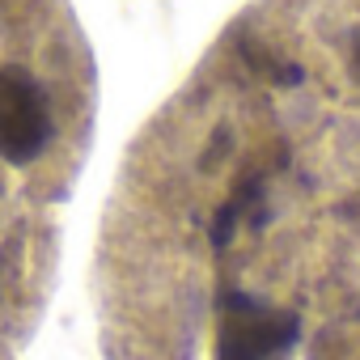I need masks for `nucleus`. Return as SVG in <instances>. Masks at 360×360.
<instances>
[{
  "label": "nucleus",
  "instance_id": "nucleus-2",
  "mask_svg": "<svg viewBox=\"0 0 360 360\" xmlns=\"http://www.w3.org/2000/svg\"><path fill=\"white\" fill-rule=\"evenodd\" d=\"M94 119L98 68L72 0H0V360L22 356L47 309Z\"/></svg>",
  "mask_w": 360,
  "mask_h": 360
},
{
  "label": "nucleus",
  "instance_id": "nucleus-1",
  "mask_svg": "<svg viewBox=\"0 0 360 360\" xmlns=\"http://www.w3.org/2000/svg\"><path fill=\"white\" fill-rule=\"evenodd\" d=\"M360 0H250L131 140L98 242L110 360H360Z\"/></svg>",
  "mask_w": 360,
  "mask_h": 360
}]
</instances>
